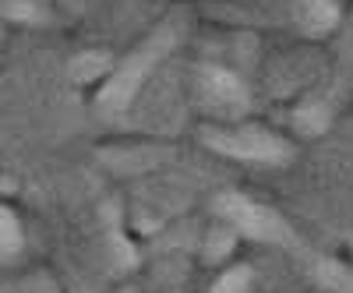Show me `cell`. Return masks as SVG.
I'll use <instances>...</instances> for the list:
<instances>
[{"instance_id":"obj_2","label":"cell","mask_w":353,"mask_h":293,"mask_svg":"<svg viewBox=\"0 0 353 293\" xmlns=\"http://www.w3.org/2000/svg\"><path fill=\"white\" fill-rule=\"evenodd\" d=\"M205 141L212 149L233 156V159H251V163H279L290 156V145L261 128H241V131H209Z\"/></svg>"},{"instance_id":"obj_4","label":"cell","mask_w":353,"mask_h":293,"mask_svg":"<svg viewBox=\"0 0 353 293\" xmlns=\"http://www.w3.org/2000/svg\"><path fill=\"white\" fill-rule=\"evenodd\" d=\"M198 85H201V96H205V103H209V106H219L226 113H241L248 106V89L230 71L201 68L198 71Z\"/></svg>"},{"instance_id":"obj_6","label":"cell","mask_w":353,"mask_h":293,"mask_svg":"<svg viewBox=\"0 0 353 293\" xmlns=\"http://www.w3.org/2000/svg\"><path fill=\"white\" fill-rule=\"evenodd\" d=\"M318 279L329 293H353V272H346L343 265H332V261L318 265Z\"/></svg>"},{"instance_id":"obj_3","label":"cell","mask_w":353,"mask_h":293,"mask_svg":"<svg viewBox=\"0 0 353 293\" xmlns=\"http://www.w3.org/2000/svg\"><path fill=\"white\" fill-rule=\"evenodd\" d=\"M216 209L223 212V219H230L241 233H248V237H254V241H286V244L293 241V233L286 230V223L276 212L261 209L258 201H248L241 194H223L216 201Z\"/></svg>"},{"instance_id":"obj_1","label":"cell","mask_w":353,"mask_h":293,"mask_svg":"<svg viewBox=\"0 0 353 293\" xmlns=\"http://www.w3.org/2000/svg\"><path fill=\"white\" fill-rule=\"evenodd\" d=\"M173 46V32L166 28V32H156L149 43H145L141 50H134V57H128V61L121 64V71H117L99 92V103L103 110H124L134 96V89L145 81V74H149V68L159 61V57Z\"/></svg>"},{"instance_id":"obj_5","label":"cell","mask_w":353,"mask_h":293,"mask_svg":"<svg viewBox=\"0 0 353 293\" xmlns=\"http://www.w3.org/2000/svg\"><path fill=\"white\" fill-rule=\"evenodd\" d=\"M297 14H301V25L307 28V32H325V28H332V21H336V8L329 4V0H301Z\"/></svg>"},{"instance_id":"obj_8","label":"cell","mask_w":353,"mask_h":293,"mask_svg":"<svg viewBox=\"0 0 353 293\" xmlns=\"http://www.w3.org/2000/svg\"><path fill=\"white\" fill-rule=\"evenodd\" d=\"M14 247H18V226H14V216L4 212V251L11 254Z\"/></svg>"},{"instance_id":"obj_7","label":"cell","mask_w":353,"mask_h":293,"mask_svg":"<svg viewBox=\"0 0 353 293\" xmlns=\"http://www.w3.org/2000/svg\"><path fill=\"white\" fill-rule=\"evenodd\" d=\"M248 290H251V269H233L212 286V293H248Z\"/></svg>"}]
</instances>
